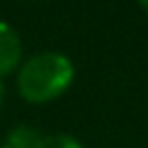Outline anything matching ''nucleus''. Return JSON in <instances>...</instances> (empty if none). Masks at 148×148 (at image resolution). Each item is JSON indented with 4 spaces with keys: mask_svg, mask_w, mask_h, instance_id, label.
<instances>
[{
    "mask_svg": "<svg viewBox=\"0 0 148 148\" xmlns=\"http://www.w3.org/2000/svg\"><path fill=\"white\" fill-rule=\"evenodd\" d=\"M74 79L72 60L60 51H42L30 56L18 67L16 86L28 102H49L65 92Z\"/></svg>",
    "mask_w": 148,
    "mask_h": 148,
    "instance_id": "1",
    "label": "nucleus"
},
{
    "mask_svg": "<svg viewBox=\"0 0 148 148\" xmlns=\"http://www.w3.org/2000/svg\"><path fill=\"white\" fill-rule=\"evenodd\" d=\"M21 56H23V44L18 32L9 23L0 21V76L14 72L21 62Z\"/></svg>",
    "mask_w": 148,
    "mask_h": 148,
    "instance_id": "2",
    "label": "nucleus"
},
{
    "mask_svg": "<svg viewBox=\"0 0 148 148\" xmlns=\"http://www.w3.org/2000/svg\"><path fill=\"white\" fill-rule=\"evenodd\" d=\"M42 134L30 125H16L7 132V148H35Z\"/></svg>",
    "mask_w": 148,
    "mask_h": 148,
    "instance_id": "3",
    "label": "nucleus"
},
{
    "mask_svg": "<svg viewBox=\"0 0 148 148\" xmlns=\"http://www.w3.org/2000/svg\"><path fill=\"white\" fill-rule=\"evenodd\" d=\"M35 148H83V146H81L74 136L56 132V134H44V136L37 141Z\"/></svg>",
    "mask_w": 148,
    "mask_h": 148,
    "instance_id": "4",
    "label": "nucleus"
},
{
    "mask_svg": "<svg viewBox=\"0 0 148 148\" xmlns=\"http://www.w3.org/2000/svg\"><path fill=\"white\" fill-rule=\"evenodd\" d=\"M2 102H5V86H2V81H0V106H2Z\"/></svg>",
    "mask_w": 148,
    "mask_h": 148,
    "instance_id": "5",
    "label": "nucleus"
},
{
    "mask_svg": "<svg viewBox=\"0 0 148 148\" xmlns=\"http://www.w3.org/2000/svg\"><path fill=\"white\" fill-rule=\"evenodd\" d=\"M141 7H143V9H148V0H143V2H141Z\"/></svg>",
    "mask_w": 148,
    "mask_h": 148,
    "instance_id": "6",
    "label": "nucleus"
},
{
    "mask_svg": "<svg viewBox=\"0 0 148 148\" xmlns=\"http://www.w3.org/2000/svg\"><path fill=\"white\" fill-rule=\"evenodd\" d=\"M0 148H7V146H0Z\"/></svg>",
    "mask_w": 148,
    "mask_h": 148,
    "instance_id": "7",
    "label": "nucleus"
}]
</instances>
